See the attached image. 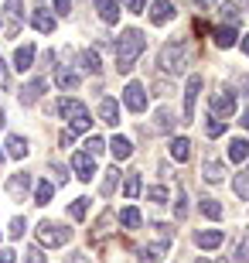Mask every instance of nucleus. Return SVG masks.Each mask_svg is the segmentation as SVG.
<instances>
[{
	"mask_svg": "<svg viewBox=\"0 0 249 263\" xmlns=\"http://www.w3.org/2000/svg\"><path fill=\"white\" fill-rule=\"evenodd\" d=\"M144 48H147V34L140 28H126L120 38H116V68L120 72H133V65H137V59L144 55Z\"/></svg>",
	"mask_w": 249,
	"mask_h": 263,
	"instance_id": "nucleus-1",
	"label": "nucleus"
},
{
	"mask_svg": "<svg viewBox=\"0 0 249 263\" xmlns=\"http://www.w3.org/2000/svg\"><path fill=\"white\" fill-rule=\"evenodd\" d=\"M58 117L68 120V130H72V134H86V130L92 127V113H89V106L82 103V99H75V96H62L58 99Z\"/></svg>",
	"mask_w": 249,
	"mask_h": 263,
	"instance_id": "nucleus-2",
	"label": "nucleus"
},
{
	"mask_svg": "<svg viewBox=\"0 0 249 263\" xmlns=\"http://www.w3.org/2000/svg\"><path fill=\"white\" fill-rule=\"evenodd\" d=\"M188 62H191V51H188L184 41H167L161 48V55H157V65H161L164 76H181L188 68Z\"/></svg>",
	"mask_w": 249,
	"mask_h": 263,
	"instance_id": "nucleus-3",
	"label": "nucleus"
},
{
	"mask_svg": "<svg viewBox=\"0 0 249 263\" xmlns=\"http://www.w3.org/2000/svg\"><path fill=\"white\" fill-rule=\"evenodd\" d=\"M68 239H72V229H68L65 222H55V219H45V222H38V229H34V243H38L41 250H58V246H65Z\"/></svg>",
	"mask_w": 249,
	"mask_h": 263,
	"instance_id": "nucleus-4",
	"label": "nucleus"
},
{
	"mask_svg": "<svg viewBox=\"0 0 249 263\" xmlns=\"http://www.w3.org/2000/svg\"><path fill=\"white\" fill-rule=\"evenodd\" d=\"M236 109H239V103H236V89H219L215 96H212V117L219 120H232L236 117Z\"/></svg>",
	"mask_w": 249,
	"mask_h": 263,
	"instance_id": "nucleus-5",
	"label": "nucleus"
},
{
	"mask_svg": "<svg viewBox=\"0 0 249 263\" xmlns=\"http://www.w3.org/2000/svg\"><path fill=\"white\" fill-rule=\"evenodd\" d=\"M123 106L130 109V113H144V109H147V86H144V82H126Z\"/></svg>",
	"mask_w": 249,
	"mask_h": 263,
	"instance_id": "nucleus-6",
	"label": "nucleus"
},
{
	"mask_svg": "<svg viewBox=\"0 0 249 263\" xmlns=\"http://www.w3.org/2000/svg\"><path fill=\"white\" fill-rule=\"evenodd\" d=\"M31 188H34V178H31V171H17V175L7 178V195L14 198V202H24Z\"/></svg>",
	"mask_w": 249,
	"mask_h": 263,
	"instance_id": "nucleus-7",
	"label": "nucleus"
},
{
	"mask_svg": "<svg viewBox=\"0 0 249 263\" xmlns=\"http://www.w3.org/2000/svg\"><path fill=\"white\" fill-rule=\"evenodd\" d=\"M198 92H201V76H198V72H191V76H188V86H184V120H181V123H191V120H195Z\"/></svg>",
	"mask_w": 249,
	"mask_h": 263,
	"instance_id": "nucleus-8",
	"label": "nucleus"
},
{
	"mask_svg": "<svg viewBox=\"0 0 249 263\" xmlns=\"http://www.w3.org/2000/svg\"><path fill=\"white\" fill-rule=\"evenodd\" d=\"M72 171H75L79 181H92V178H96V157L86 154V151L72 154Z\"/></svg>",
	"mask_w": 249,
	"mask_h": 263,
	"instance_id": "nucleus-9",
	"label": "nucleus"
},
{
	"mask_svg": "<svg viewBox=\"0 0 249 263\" xmlns=\"http://www.w3.org/2000/svg\"><path fill=\"white\" fill-rule=\"evenodd\" d=\"M174 14H178V10H174L171 0H154L150 4V24L154 28H164L167 21H174Z\"/></svg>",
	"mask_w": 249,
	"mask_h": 263,
	"instance_id": "nucleus-10",
	"label": "nucleus"
},
{
	"mask_svg": "<svg viewBox=\"0 0 249 263\" xmlns=\"http://www.w3.org/2000/svg\"><path fill=\"white\" fill-rule=\"evenodd\" d=\"M31 28L41 31V34H55L58 21H55V14H51L48 7H34V14H31Z\"/></svg>",
	"mask_w": 249,
	"mask_h": 263,
	"instance_id": "nucleus-11",
	"label": "nucleus"
},
{
	"mask_svg": "<svg viewBox=\"0 0 249 263\" xmlns=\"http://www.w3.org/2000/svg\"><path fill=\"white\" fill-rule=\"evenodd\" d=\"M79 82H82V76H79L72 65H58V72H55V86L62 89V92H75Z\"/></svg>",
	"mask_w": 249,
	"mask_h": 263,
	"instance_id": "nucleus-12",
	"label": "nucleus"
},
{
	"mask_svg": "<svg viewBox=\"0 0 249 263\" xmlns=\"http://www.w3.org/2000/svg\"><path fill=\"white\" fill-rule=\"evenodd\" d=\"M99 120L106 127H120V99H113V96L99 99Z\"/></svg>",
	"mask_w": 249,
	"mask_h": 263,
	"instance_id": "nucleus-13",
	"label": "nucleus"
},
{
	"mask_svg": "<svg viewBox=\"0 0 249 263\" xmlns=\"http://www.w3.org/2000/svg\"><path fill=\"white\" fill-rule=\"evenodd\" d=\"M28 140H24V137L21 134H7L4 137V154L7 157H14V161H24V157H28Z\"/></svg>",
	"mask_w": 249,
	"mask_h": 263,
	"instance_id": "nucleus-14",
	"label": "nucleus"
},
{
	"mask_svg": "<svg viewBox=\"0 0 249 263\" xmlns=\"http://www.w3.org/2000/svg\"><path fill=\"white\" fill-rule=\"evenodd\" d=\"M222 243H225V233L222 229H198L195 233V246L198 250H219Z\"/></svg>",
	"mask_w": 249,
	"mask_h": 263,
	"instance_id": "nucleus-15",
	"label": "nucleus"
},
{
	"mask_svg": "<svg viewBox=\"0 0 249 263\" xmlns=\"http://www.w3.org/2000/svg\"><path fill=\"white\" fill-rule=\"evenodd\" d=\"M103 24H120V0H92Z\"/></svg>",
	"mask_w": 249,
	"mask_h": 263,
	"instance_id": "nucleus-16",
	"label": "nucleus"
},
{
	"mask_svg": "<svg viewBox=\"0 0 249 263\" xmlns=\"http://www.w3.org/2000/svg\"><path fill=\"white\" fill-rule=\"evenodd\" d=\"M116 222L123 226L126 233H137V229L144 226V215H140V209H137V205H126V209H120V215H116Z\"/></svg>",
	"mask_w": 249,
	"mask_h": 263,
	"instance_id": "nucleus-17",
	"label": "nucleus"
},
{
	"mask_svg": "<svg viewBox=\"0 0 249 263\" xmlns=\"http://www.w3.org/2000/svg\"><path fill=\"white\" fill-rule=\"evenodd\" d=\"M167 239H161V243H150V246H140V250H137V260L140 263H161L164 260V253H167Z\"/></svg>",
	"mask_w": 249,
	"mask_h": 263,
	"instance_id": "nucleus-18",
	"label": "nucleus"
},
{
	"mask_svg": "<svg viewBox=\"0 0 249 263\" xmlns=\"http://www.w3.org/2000/svg\"><path fill=\"white\" fill-rule=\"evenodd\" d=\"M212 38L219 48H232V45H239V28H232V24H219V28L212 31Z\"/></svg>",
	"mask_w": 249,
	"mask_h": 263,
	"instance_id": "nucleus-19",
	"label": "nucleus"
},
{
	"mask_svg": "<svg viewBox=\"0 0 249 263\" xmlns=\"http://www.w3.org/2000/svg\"><path fill=\"white\" fill-rule=\"evenodd\" d=\"M174 123H178L174 109L171 106H157V113H154V130H157V134H171Z\"/></svg>",
	"mask_w": 249,
	"mask_h": 263,
	"instance_id": "nucleus-20",
	"label": "nucleus"
},
{
	"mask_svg": "<svg viewBox=\"0 0 249 263\" xmlns=\"http://www.w3.org/2000/svg\"><path fill=\"white\" fill-rule=\"evenodd\" d=\"M109 151H113V157H116V164H120V161H126V157L133 154V144H130V137H123V134H116L113 140H109Z\"/></svg>",
	"mask_w": 249,
	"mask_h": 263,
	"instance_id": "nucleus-21",
	"label": "nucleus"
},
{
	"mask_svg": "<svg viewBox=\"0 0 249 263\" xmlns=\"http://www.w3.org/2000/svg\"><path fill=\"white\" fill-rule=\"evenodd\" d=\"M45 89H48V82H45V79H31L28 86L21 89V103H24V106H31L38 96H45Z\"/></svg>",
	"mask_w": 249,
	"mask_h": 263,
	"instance_id": "nucleus-22",
	"label": "nucleus"
},
{
	"mask_svg": "<svg viewBox=\"0 0 249 263\" xmlns=\"http://www.w3.org/2000/svg\"><path fill=\"white\" fill-rule=\"evenodd\" d=\"M167 154H171V161H178V164L188 161V157H191V140H188V137H174L171 147H167Z\"/></svg>",
	"mask_w": 249,
	"mask_h": 263,
	"instance_id": "nucleus-23",
	"label": "nucleus"
},
{
	"mask_svg": "<svg viewBox=\"0 0 249 263\" xmlns=\"http://www.w3.org/2000/svg\"><path fill=\"white\" fill-rule=\"evenodd\" d=\"M79 65H82V72H89V76H99V72H103V59H99V51H92V48H86L79 55Z\"/></svg>",
	"mask_w": 249,
	"mask_h": 263,
	"instance_id": "nucleus-24",
	"label": "nucleus"
},
{
	"mask_svg": "<svg viewBox=\"0 0 249 263\" xmlns=\"http://www.w3.org/2000/svg\"><path fill=\"white\" fill-rule=\"evenodd\" d=\"M34 45H21L17 48V55H14V68L17 72H31V65H34Z\"/></svg>",
	"mask_w": 249,
	"mask_h": 263,
	"instance_id": "nucleus-25",
	"label": "nucleus"
},
{
	"mask_svg": "<svg viewBox=\"0 0 249 263\" xmlns=\"http://www.w3.org/2000/svg\"><path fill=\"white\" fill-rule=\"evenodd\" d=\"M201 175H205V181L219 185L222 178H225V164H222V161H215V157H208V161L201 164Z\"/></svg>",
	"mask_w": 249,
	"mask_h": 263,
	"instance_id": "nucleus-26",
	"label": "nucleus"
},
{
	"mask_svg": "<svg viewBox=\"0 0 249 263\" xmlns=\"http://www.w3.org/2000/svg\"><path fill=\"white\" fill-rule=\"evenodd\" d=\"M246 157H249V140L246 137H232L229 140V161L239 164V161H246Z\"/></svg>",
	"mask_w": 249,
	"mask_h": 263,
	"instance_id": "nucleus-27",
	"label": "nucleus"
},
{
	"mask_svg": "<svg viewBox=\"0 0 249 263\" xmlns=\"http://www.w3.org/2000/svg\"><path fill=\"white\" fill-rule=\"evenodd\" d=\"M51 195H55V185H51L48 178H38L34 181V205H48Z\"/></svg>",
	"mask_w": 249,
	"mask_h": 263,
	"instance_id": "nucleus-28",
	"label": "nucleus"
},
{
	"mask_svg": "<svg viewBox=\"0 0 249 263\" xmlns=\"http://www.w3.org/2000/svg\"><path fill=\"white\" fill-rule=\"evenodd\" d=\"M198 209H201V215H205V219H212V222H219V219H222V212H225L219 198H201V202H198Z\"/></svg>",
	"mask_w": 249,
	"mask_h": 263,
	"instance_id": "nucleus-29",
	"label": "nucleus"
},
{
	"mask_svg": "<svg viewBox=\"0 0 249 263\" xmlns=\"http://www.w3.org/2000/svg\"><path fill=\"white\" fill-rule=\"evenodd\" d=\"M103 175L106 178H103V188H99V192L109 198V195H113V188H116V181H120V164H113L109 171H103Z\"/></svg>",
	"mask_w": 249,
	"mask_h": 263,
	"instance_id": "nucleus-30",
	"label": "nucleus"
},
{
	"mask_svg": "<svg viewBox=\"0 0 249 263\" xmlns=\"http://www.w3.org/2000/svg\"><path fill=\"white\" fill-rule=\"evenodd\" d=\"M232 192H236L242 202H249V171H242V175L232 178Z\"/></svg>",
	"mask_w": 249,
	"mask_h": 263,
	"instance_id": "nucleus-31",
	"label": "nucleus"
},
{
	"mask_svg": "<svg viewBox=\"0 0 249 263\" xmlns=\"http://www.w3.org/2000/svg\"><path fill=\"white\" fill-rule=\"evenodd\" d=\"M123 195H126V198H137V195H140V171H130V175H126Z\"/></svg>",
	"mask_w": 249,
	"mask_h": 263,
	"instance_id": "nucleus-32",
	"label": "nucleus"
},
{
	"mask_svg": "<svg viewBox=\"0 0 249 263\" xmlns=\"http://www.w3.org/2000/svg\"><path fill=\"white\" fill-rule=\"evenodd\" d=\"M167 198H171V192L164 185H150L147 188V202H154V205H167Z\"/></svg>",
	"mask_w": 249,
	"mask_h": 263,
	"instance_id": "nucleus-33",
	"label": "nucleus"
},
{
	"mask_svg": "<svg viewBox=\"0 0 249 263\" xmlns=\"http://www.w3.org/2000/svg\"><path fill=\"white\" fill-rule=\"evenodd\" d=\"M219 17L236 28V24H239V7H236V4H219Z\"/></svg>",
	"mask_w": 249,
	"mask_h": 263,
	"instance_id": "nucleus-34",
	"label": "nucleus"
},
{
	"mask_svg": "<svg viewBox=\"0 0 249 263\" xmlns=\"http://www.w3.org/2000/svg\"><path fill=\"white\" fill-rule=\"evenodd\" d=\"M4 10L10 14V21H14V24H21V21H24V0H4Z\"/></svg>",
	"mask_w": 249,
	"mask_h": 263,
	"instance_id": "nucleus-35",
	"label": "nucleus"
},
{
	"mask_svg": "<svg viewBox=\"0 0 249 263\" xmlns=\"http://www.w3.org/2000/svg\"><path fill=\"white\" fill-rule=\"evenodd\" d=\"M86 212H89V198H75V202L68 205V215H72L75 222H82V219H86Z\"/></svg>",
	"mask_w": 249,
	"mask_h": 263,
	"instance_id": "nucleus-36",
	"label": "nucleus"
},
{
	"mask_svg": "<svg viewBox=\"0 0 249 263\" xmlns=\"http://www.w3.org/2000/svg\"><path fill=\"white\" fill-rule=\"evenodd\" d=\"M82 151H86V154H92V157H99V154L106 151V140H103V137H96V134H92V137L86 140V144H82Z\"/></svg>",
	"mask_w": 249,
	"mask_h": 263,
	"instance_id": "nucleus-37",
	"label": "nucleus"
},
{
	"mask_svg": "<svg viewBox=\"0 0 249 263\" xmlns=\"http://www.w3.org/2000/svg\"><path fill=\"white\" fill-rule=\"evenodd\" d=\"M232 263H249V233H242L236 253H232Z\"/></svg>",
	"mask_w": 249,
	"mask_h": 263,
	"instance_id": "nucleus-38",
	"label": "nucleus"
},
{
	"mask_svg": "<svg viewBox=\"0 0 249 263\" xmlns=\"http://www.w3.org/2000/svg\"><path fill=\"white\" fill-rule=\"evenodd\" d=\"M225 130H229V123L219 120V117H208V123H205V134H208V137H222Z\"/></svg>",
	"mask_w": 249,
	"mask_h": 263,
	"instance_id": "nucleus-39",
	"label": "nucleus"
},
{
	"mask_svg": "<svg viewBox=\"0 0 249 263\" xmlns=\"http://www.w3.org/2000/svg\"><path fill=\"white\" fill-rule=\"evenodd\" d=\"M7 233H10V239H21V236L28 233V222H24V215H14V219H10Z\"/></svg>",
	"mask_w": 249,
	"mask_h": 263,
	"instance_id": "nucleus-40",
	"label": "nucleus"
},
{
	"mask_svg": "<svg viewBox=\"0 0 249 263\" xmlns=\"http://www.w3.org/2000/svg\"><path fill=\"white\" fill-rule=\"evenodd\" d=\"M188 215V195H184V188H178V195H174V219H184Z\"/></svg>",
	"mask_w": 249,
	"mask_h": 263,
	"instance_id": "nucleus-41",
	"label": "nucleus"
},
{
	"mask_svg": "<svg viewBox=\"0 0 249 263\" xmlns=\"http://www.w3.org/2000/svg\"><path fill=\"white\" fill-rule=\"evenodd\" d=\"M21 263H48V256H45V250H41V246L34 243V246L28 250V253H24V260H21Z\"/></svg>",
	"mask_w": 249,
	"mask_h": 263,
	"instance_id": "nucleus-42",
	"label": "nucleus"
},
{
	"mask_svg": "<svg viewBox=\"0 0 249 263\" xmlns=\"http://www.w3.org/2000/svg\"><path fill=\"white\" fill-rule=\"evenodd\" d=\"M123 4L130 14H144V7H147V0H123Z\"/></svg>",
	"mask_w": 249,
	"mask_h": 263,
	"instance_id": "nucleus-43",
	"label": "nucleus"
},
{
	"mask_svg": "<svg viewBox=\"0 0 249 263\" xmlns=\"http://www.w3.org/2000/svg\"><path fill=\"white\" fill-rule=\"evenodd\" d=\"M51 10H55V14H65V17H68V14H72V0H55V7H51Z\"/></svg>",
	"mask_w": 249,
	"mask_h": 263,
	"instance_id": "nucleus-44",
	"label": "nucleus"
},
{
	"mask_svg": "<svg viewBox=\"0 0 249 263\" xmlns=\"http://www.w3.org/2000/svg\"><path fill=\"white\" fill-rule=\"evenodd\" d=\"M72 140H75V134H72V130H62V137H58V144H62V147H68Z\"/></svg>",
	"mask_w": 249,
	"mask_h": 263,
	"instance_id": "nucleus-45",
	"label": "nucleus"
},
{
	"mask_svg": "<svg viewBox=\"0 0 249 263\" xmlns=\"http://www.w3.org/2000/svg\"><path fill=\"white\" fill-rule=\"evenodd\" d=\"M0 82H4V86H10V72H7V65H4V59H0Z\"/></svg>",
	"mask_w": 249,
	"mask_h": 263,
	"instance_id": "nucleus-46",
	"label": "nucleus"
},
{
	"mask_svg": "<svg viewBox=\"0 0 249 263\" xmlns=\"http://www.w3.org/2000/svg\"><path fill=\"white\" fill-rule=\"evenodd\" d=\"M14 256H17L14 250H0V263H14Z\"/></svg>",
	"mask_w": 249,
	"mask_h": 263,
	"instance_id": "nucleus-47",
	"label": "nucleus"
},
{
	"mask_svg": "<svg viewBox=\"0 0 249 263\" xmlns=\"http://www.w3.org/2000/svg\"><path fill=\"white\" fill-rule=\"evenodd\" d=\"M68 263H89V260H86V253H72V256H68Z\"/></svg>",
	"mask_w": 249,
	"mask_h": 263,
	"instance_id": "nucleus-48",
	"label": "nucleus"
},
{
	"mask_svg": "<svg viewBox=\"0 0 249 263\" xmlns=\"http://www.w3.org/2000/svg\"><path fill=\"white\" fill-rule=\"evenodd\" d=\"M195 4H198V7L205 10V7H212V4H219V0H195Z\"/></svg>",
	"mask_w": 249,
	"mask_h": 263,
	"instance_id": "nucleus-49",
	"label": "nucleus"
},
{
	"mask_svg": "<svg viewBox=\"0 0 249 263\" xmlns=\"http://www.w3.org/2000/svg\"><path fill=\"white\" fill-rule=\"evenodd\" d=\"M242 51H246V59H249V34H242Z\"/></svg>",
	"mask_w": 249,
	"mask_h": 263,
	"instance_id": "nucleus-50",
	"label": "nucleus"
},
{
	"mask_svg": "<svg viewBox=\"0 0 249 263\" xmlns=\"http://www.w3.org/2000/svg\"><path fill=\"white\" fill-rule=\"evenodd\" d=\"M242 92H246V96H249V76L242 79Z\"/></svg>",
	"mask_w": 249,
	"mask_h": 263,
	"instance_id": "nucleus-51",
	"label": "nucleus"
},
{
	"mask_svg": "<svg viewBox=\"0 0 249 263\" xmlns=\"http://www.w3.org/2000/svg\"><path fill=\"white\" fill-rule=\"evenodd\" d=\"M242 127L249 130V109H246V113H242Z\"/></svg>",
	"mask_w": 249,
	"mask_h": 263,
	"instance_id": "nucleus-52",
	"label": "nucleus"
},
{
	"mask_svg": "<svg viewBox=\"0 0 249 263\" xmlns=\"http://www.w3.org/2000/svg\"><path fill=\"white\" fill-rule=\"evenodd\" d=\"M198 263H208V260H205V256H198Z\"/></svg>",
	"mask_w": 249,
	"mask_h": 263,
	"instance_id": "nucleus-53",
	"label": "nucleus"
},
{
	"mask_svg": "<svg viewBox=\"0 0 249 263\" xmlns=\"http://www.w3.org/2000/svg\"><path fill=\"white\" fill-rule=\"evenodd\" d=\"M219 263H229V260H219Z\"/></svg>",
	"mask_w": 249,
	"mask_h": 263,
	"instance_id": "nucleus-54",
	"label": "nucleus"
},
{
	"mask_svg": "<svg viewBox=\"0 0 249 263\" xmlns=\"http://www.w3.org/2000/svg\"><path fill=\"white\" fill-rule=\"evenodd\" d=\"M246 4H249V0H246Z\"/></svg>",
	"mask_w": 249,
	"mask_h": 263,
	"instance_id": "nucleus-55",
	"label": "nucleus"
}]
</instances>
